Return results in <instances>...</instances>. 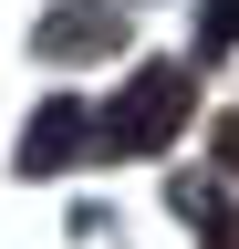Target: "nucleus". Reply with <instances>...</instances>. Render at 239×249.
Masks as SVG:
<instances>
[{"label":"nucleus","mask_w":239,"mask_h":249,"mask_svg":"<svg viewBox=\"0 0 239 249\" xmlns=\"http://www.w3.org/2000/svg\"><path fill=\"white\" fill-rule=\"evenodd\" d=\"M187 104H198V83L177 73V62H146V73L94 114V145H104V156H156L177 124H187Z\"/></svg>","instance_id":"obj_1"},{"label":"nucleus","mask_w":239,"mask_h":249,"mask_svg":"<svg viewBox=\"0 0 239 249\" xmlns=\"http://www.w3.org/2000/svg\"><path fill=\"white\" fill-rule=\"evenodd\" d=\"M32 42L52 52V62H83V52H114L125 42V11H114V0H73V11H52Z\"/></svg>","instance_id":"obj_2"},{"label":"nucleus","mask_w":239,"mask_h":249,"mask_svg":"<svg viewBox=\"0 0 239 249\" xmlns=\"http://www.w3.org/2000/svg\"><path fill=\"white\" fill-rule=\"evenodd\" d=\"M83 135H94V124H83L73 104H42V114H32V135H21V177H63V156H73Z\"/></svg>","instance_id":"obj_3"},{"label":"nucleus","mask_w":239,"mask_h":249,"mask_svg":"<svg viewBox=\"0 0 239 249\" xmlns=\"http://www.w3.org/2000/svg\"><path fill=\"white\" fill-rule=\"evenodd\" d=\"M198 42H239V0H208V11H198Z\"/></svg>","instance_id":"obj_4"},{"label":"nucleus","mask_w":239,"mask_h":249,"mask_svg":"<svg viewBox=\"0 0 239 249\" xmlns=\"http://www.w3.org/2000/svg\"><path fill=\"white\" fill-rule=\"evenodd\" d=\"M208 249H239V218H229V197H208Z\"/></svg>","instance_id":"obj_5"},{"label":"nucleus","mask_w":239,"mask_h":249,"mask_svg":"<svg viewBox=\"0 0 239 249\" xmlns=\"http://www.w3.org/2000/svg\"><path fill=\"white\" fill-rule=\"evenodd\" d=\"M219 156H229V166H239V114H229V124H219Z\"/></svg>","instance_id":"obj_6"}]
</instances>
